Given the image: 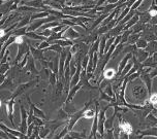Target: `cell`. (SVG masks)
Returning <instances> with one entry per match:
<instances>
[{"label":"cell","mask_w":157,"mask_h":139,"mask_svg":"<svg viewBox=\"0 0 157 139\" xmlns=\"http://www.w3.org/2000/svg\"><path fill=\"white\" fill-rule=\"evenodd\" d=\"M13 104H15V98H13V97L6 101V110H7L8 119H10L13 127L16 128V124L13 123Z\"/></svg>","instance_id":"obj_5"},{"label":"cell","mask_w":157,"mask_h":139,"mask_svg":"<svg viewBox=\"0 0 157 139\" xmlns=\"http://www.w3.org/2000/svg\"><path fill=\"white\" fill-rule=\"evenodd\" d=\"M8 56H10V51L6 49V52H5V54L3 55V57H1V63H5V62H6Z\"/></svg>","instance_id":"obj_43"},{"label":"cell","mask_w":157,"mask_h":139,"mask_svg":"<svg viewBox=\"0 0 157 139\" xmlns=\"http://www.w3.org/2000/svg\"><path fill=\"white\" fill-rule=\"evenodd\" d=\"M50 127L46 125V126L39 127V138H46L50 133Z\"/></svg>","instance_id":"obj_24"},{"label":"cell","mask_w":157,"mask_h":139,"mask_svg":"<svg viewBox=\"0 0 157 139\" xmlns=\"http://www.w3.org/2000/svg\"><path fill=\"white\" fill-rule=\"evenodd\" d=\"M146 25L147 24H144L142 23V22H137L136 25H133L132 27H131V29H132V33H141L144 31V29L146 28Z\"/></svg>","instance_id":"obj_23"},{"label":"cell","mask_w":157,"mask_h":139,"mask_svg":"<svg viewBox=\"0 0 157 139\" xmlns=\"http://www.w3.org/2000/svg\"><path fill=\"white\" fill-rule=\"evenodd\" d=\"M152 57H153V59L155 60V62H157V53H155V54H153V55H152Z\"/></svg>","instance_id":"obj_46"},{"label":"cell","mask_w":157,"mask_h":139,"mask_svg":"<svg viewBox=\"0 0 157 139\" xmlns=\"http://www.w3.org/2000/svg\"><path fill=\"white\" fill-rule=\"evenodd\" d=\"M140 38H141V33H131L126 44H136Z\"/></svg>","instance_id":"obj_25"},{"label":"cell","mask_w":157,"mask_h":139,"mask_svg":"<svg viewBox=\"0 0 157 139\" xmlns=\"http://www.w3.org/2000/svg\"><path fill=\"white\" fill-rule=\"evenodd\" d=\"M25 41L24 39V36H17V38H16V44L18 46V44H21V43H23Z\"/></svg>","instance_id":"obj_42"},{"label":"cell","mask_w":157,"mask_h":139,"mask_svg":"<svg viewBox=\"0 0 157 139\" xmlns=\"http://www.w3.org/2000/svg\"><path fill=\"white\" fill-rule=\"evenodd\" d=\"M117 115H118L117 112H116V111H114L113 115L105 119V129H113V128H114V119H115V118H116Z\"/></svg>","instance_id":"obj_22"},{"label":"cell","mask_w":157,"mask_h":139,"mask_svg":"<svg viewBox=\"0 0 157 139\" xmlns=\"http://www.w3.org/2000/svg\"><path fill=\"white\" fill-rule=\"evenodd\" d=\"M26 98H27V101L29 102V105H30V106H32V108H33V113H34V115L38 116V118H40V119H46L47 116H46V115H44V111L41 110V109H39V108H37V107L35 106V104L32 103V101L30 100L29 96H27Z\"/></svg>","instance_id":"obj_13"},{"label":"cell","mask_w":157,"mask_h":139,"mask_svg":"<svg viewBox=\"0 0 157 139\" xmlns=\"http://www.w3.org/2000/svg\"><path fill=\"white\" fill-rule=\"evenodd\" d=\"M7 74H1V79H0V82L1 83H3L4 82V80H5V77H6Z\"/></svg>","instance_id":"obj_45"},{"label":"cell","mask_w":157,"mask_h":139,"mask_svg":"<svg viewBox=\"0 0 157 139\" xmlns=\"http://www.w3.org/2000/svg\"><path fill=\"white\" fill-rule=\"evenodd\" d=\"M69 132V130H68V127H67V125H65V127L62 129V131L60 132V134L58 135V137H56V138H64V136H65L67 133Z\"/></svg>","instance_id":"obj_38"},{"label":"cell","mask_w":157,"mask_h":139,"mask_svg":"<svg viewBox=\"0 0 157 139\" xmlns=\"http://www.w3.org/2000/svg\"><path fill=\"white\" fill-rule=\"evenodd\" d=\"M16 38H17V36L12 35L6 41H5L3 44H2V48H1V57H3V55L5 54V52H6V49H7L8 46H10V44H13V43L16 42Z\"/></svg>","instance_id":"obj_17"},{"label":"cell","mask_w":157,"mask_h":139,"mask_svg":"<svg viewBox=\"0 0 157 139\" xmlns=\"http://www.w3.org/2000/svg\"><path fill=\"white\" fill-rule=\"evenodd\" d=\"M30 138H39V126H35Z\"/></svg>","instance_id":"obj_40"},{"label":"cell","mask_w":157,"mask_h":139,"mask_svg":"<svg viewBox=\"0 0 157 139\" xmlns=\"http://www.w3.org/2000/svg\"><path fill=\"white\" fill-rule=\"evenodd\" d=\"M25 68H26L28 71L31 72L32 74H34V75H37L38 74V71H37V69H36L35 64H34V58L31 57V56H29V59H28V62L26 64V66H25Z\"/></svg>","instance_id":"obj_14"},{"label":"cell","mask_w":157,"mask_h":139,"mask_svg":"<svg viewBox=\"0 0 157 139\" xmlns=\"http://www.w3.org/2000/svg\"><path fill=\"white\" fill-rule=\"evenodd\" d=\"M130 12V7H125L124 9H122L121 10V13H120V15H119V16H118V19H117V24L119 23L120 21L121 20H123V19L125 18L126 16H127V13Z\"/></svg>","instance_id":"obj_31"},{"label":"cell","mask_w":157,"mask_h":139,"mask_svg":"<svg viewBox=\"0 0 157 139\" xmlns=\"http://www.w3.org/2000/svg\"><path fill=\"white\" fill-rule=\"evenodd\" d=\"M10 64L8 63H1L0 64V73L1 74H6L7 73V71L10 70Z\"/></svg>","instance_id":"obj_34"},{"label":"cell","mask_w":157,"mask_h":139,"mask_svg":"<svg viewBox=\"0 0 157 139\" xmlns=\"http://www.w3.org/2000/svg\"><path fill=\"white\" fill-rule=\"evenodd\" d=\"M95 115H96L95 109L93 110V109H91V108H88V109L85 111V113H84L83 118L84 119H94Z\"/></svg>","instance_id":"obj_30"},{"label":"cell","mask_w":157,"mask_h":139,"mask_svg":"<svg viewBox=\"0 0 157 139\" xmlns=\"http://www.w3.org/2000/svg\"><path fill=\"white\" fill-rule=\"evenodd\" d=\"M20 111H21V125L19 126V130L21 132H23L24 134L27 135V130H28V112L25 110L23 105L20 106Z\"/></svg>","instance_id":"obj_3"},{"label":"cell","mask_w":157,"mask_h":139,"mask_svg":"<svg viewBox=\"0 0 157 139\" xmlns=\"http://www.w3.org/2000/svg\"><path fill=\"white\" fill-rule=\"evenodd\" d=\"M86 131H84L83 133H81V132H75V131H69V134H71V138H86L87 136H86Z\"/></svg>","instance_id":"obj_32"},{"label":"cell","mask_w":157,"mask_h":139,"mask_svg":"<svg viewBox=\"0 0 157 139\" xmlns=\"http://www.w3.org/2000/svg\"><path fill=\"white\" fill-rule=\"evenodd\" d=\"M36 82H37V80L35 79V80H32V82H26V83H22V85L18 86V88L16 89V91L13 93L12 97H13V98H15V99H16V97H18V96H20V95H22V94L24 93V91H26L27 89H29V88L33 87V86H34Z\"/></svg>","instance_id":"obj_4"},{"label":"cell","mask_w":157,"mask_h":139,"mask_svg":"<svg viewBox=\"0 0 157 139\" xmlns=\"http://www.w3.org/2000/svg\"><path fill=\"white\" fill-rule=\"evenodd\" d=\"M89 54L88 55H86L85 57H84V59H83V61H82V67H83V69H87V66H88V63H89Z\"/></svg>","instance_id":"obj_39"},{"label":"cell","mask_w":157,"mask_h":139,"mask_svg":"<svg viewBox=\"0 0 157 139\" xmlns=\"http://www.w3.org/2000/svg\"><path fill=\"white\" fill-rule=\"evenodd\" d=\"M136 44L137 49H146V48H147V46H148V41L141 37L139 40L136 41Z\"/></svg>","instance_id":"obj_33"},{"label":"cell","mask_w":157,"mask_h":139,"mask_svg":"<svg viewBox=\"0 0 157 139\" xmlns=\"http://www.w3.org/2000/svg\"><path fill=\"white\" fill-rule=\"evenodd\" d=\"M137 13H139V16H140V22H142V23H144V24L150 23L151 19H152V16L148 13V10L147 12H140L139 10Z\"/></svg>","instance_id":"obj_18"},{"label":"cell","mask_w":157,"mask_h":139,"mask_svg":"<svg viewBox=\"0 0 157 139\" xmlns=\"http://www.w3.org/2000/svg\"><path fill=\"white\" fill-rule=\"evenodd\" d=\"M156 126H157V125H156Z\"/></svg>","instance_id":"obj_47"},{"label":"cell","mask_w":157,"mask_h":139,"mask_svg":"<svg viewBox=\"0 0 157 139\" xmlns=\"http://www.w3.org/2000/svg\"><path fill=\"white\" fill-rule=\"evenodd\" d=\"M50 46H51V43H50L48 40H43V41H40V42H39L37 49H46L49 48Z\"/></svg>","instance_id":"obj_36"},{"label":"cell","mask_w":157,"mask_h":139,"mask_svg":"<svg viewBox=\"0 0 157 139\" xmlns=\"http://www.w3.org/2000/svg\"><path fill=\"white\" fill-rule=\"evenodd\" d=\"M137 13H139V12H137ZM139 21H140V16H139V13H136V15H134V16H132V18H131L130 20L125 24V26H124V31H125V30L130 29V28L132 27L133 25H136Z\"/></svg>","instance_id":"obj_20"},{"label":"cell","mask_w":157,"mask_h":139,"mask_svg":"<svg viewBox=\"0 0 157 139\" xmlns=\"http://www.w3.org/2000/svg\"><path fill=\"white\" fill-rule=\"evenodd\" d=\"M103 138H114V129H105Z\"/></svg>","instance_id":"obj_37"},{"label":"cell","mask_w":157,"mask_h":139,"mask_svg":"<svg viewBox=\"0 0 157 139\" xmlns=\"http://www.w3.org/2000/svg\"><path fill=\"white\" fill-rule=\"evenodd\" d=\"M65 3L67 4V6H71V5H80L81 3H83V0H65Z\"/></svg>","instance_id":"obj_35"},{"label":"cell","mask_w":157,"mask_h":139,"mask_svg":"<svg viewBox=\"0 0 157 139\" xmlns=\"http://www.w3.org/2000/svg\"><path fill=\"white\" fill-rule=\"evenodd\" d=\"M91 103H92V101L86 102L85 105L83 106L82 109L75 111V112H74V113H72V115H71V118H69V119H68V124H67V127H68V130H69V131H71V130L74 129L75 125L78 123V119H80L81 118H83V115H84V113H85V111H86L87 109H88Z\"/></svg>","instance_id":"obj_1"},{"label":"cell","mask_w":157,"mask_h":139,"mask_svg":"<svg viewBox=\"0 0 157 139\" xmlns=\"http://www.w3.org/2000/svg\"><path fill=\"white\" fill-rule=\"evenodd\" d=\"M81 33L75 31V30L72 28L71 26V27H67L65 33L63 34V38H67V39H71V40H75L78 39V37H81Z\"/></svg>","instance_id":"obj_7"},{"label":"cell","mask_w":157,"mask_h":139,"mask_svg":"<svg viewBox=\"0 0 157 139\" xmlns=\"http://www.w3.org/2000/svg\"><path fill=\"white\" fill-rule=\"evenodd\" d=\"M69 118H71V116L67 115L66 111H64L63 108H60V109H59L57 119H59V121H65V119H69Z\"/></svg>","instance_id":"obj_28"},{"label":"cell","mask_w":157,"mask_h":139,"mask_svg":"<svg viewBox=\"0 0 157 139\" xmlns=\"http://www.w3.org/2000/svg\"><path fill=\"white\" fill-rule=\"evenodd\" d=\"M133 55L136 56V59L139 60L141 63H143L148 57H149V53L146 51L145 49H137L136 51L133 53Z\"/></svg>","instance_id":"obj_12"},{"label":"cell","mask_w":157,"mask_h":139,"mask_svg":"<svg viewBox=\"0 0 157 139\" xmlns=\"http://www.w3.org/2000/svg\"><path fill=\"white\" fill-rule=\"evenodd\" d=\"M34 128H35V124L34 123L30 124L29 126H28V130H27V136H28V138H30V136H31L33 130H34Z\"/></svg>","instance_id":"obj_41"},{"label":"cell","mask_w":157,"mask_h":139,"mask_svg":"<svg viewBox=\"0 0 157 139\" xmlns=\"http://www.w3.org/2000/svg\"><path fill=\"white\" fill-rule=\"evenodd\" d=\"M63 49L64 48H62L61 46H59L58 43H53L52 46H50L49 48L44 49V52H47V51H54V52L59 53V54H60V53L63 51Z\"/></svg>","instance_id":"obj_27"},{"label":"cell","mask_w":157,"mask_h":139,"mask_svg":"<svg viewBox=\"0 0 157 139\" xmlns=\"http://www.w3.org/2000/svg\"><path fill=\"white\" fill-rule=\"evenodd\" d=\"M137 133L140 134V138H142L143 136H155V137H157V126L147 128L143 131L139 130Z\"/></svg>","instance_id":"obj_11"},{"label":"cell","mask_w":157,"mask_h":139,"mask_svg":"<svg viewBox=\"0 0 157 139\" xmlns=\"http://www.w3.org/2000/svg\"><path fill=\"white\" fill-rule=\"evenodd\" d=\"M0 128H1V130H4V131L6 132H10L12 133L13 135H15L16 137L18 138H28V136L26 134H24L23 132H21L20 130H13V129H10L8 127H6L5 125L3 124V122H1V124H0Z\"/></svg>","instance_id":"obj_9"},{"label":"cell","mask_w":157,"mask_h":139,"mask_svg":"<svg viewBox=\"0 0 157 139\" xmlns=\"http://www.w3.org/2000/svg\"><path fill=\"white\" fill-rule=\"evenodd\" d=\"M118 115V113H117ZM118 119H119V126H120V129H121L122 132H125L127 134H131L132 133V126H131L130 123H128L127 121H122V118H121V115H118Z\"/></svg>","instance_id":"obj_6"},{"label":"cell","mask_w":157,"mask_h":139,"mask_svg":"<svg viewBox=\"0 0 157 139\" xmlns=\"http://www.w3.org/2000/svg\"><path fill=\"white\" fill-rule=\"evenodd\" d=\"M143 67H151V68H155L157 67V62H155V60L153 59L152 56H149V57L146 59L144 62L142 63Z\"/></svg>","instance_id":"obj_21"},{"label":"cell","mask_w":157,"mask_h":139,"mask_svg":"<svg viewBox=\"0 0 157 139\" xmlns=\"http://www.w3.org/2000/svg\"><path fill=\"white\" fill-rule=\"evenodd\" d=\"M28 43H29V42H28ZM29 46H30V52H31V55H32V57L34 58V59L39 60V61L44 60V49H39L37 48L35 49V48H33L30 43H29Z\"/></svg>","instance_id":"obj_10"},{"label":"cell","mask_w":157,"mask_h":139,"mask_svg":"<svg viewBox=\"0 0 157 139\" xmlns=\"http://www.w3.org/2000/svg\"><path fill=\"white\" fill-rule=\"evenodd\" d=\"M124 46H125V43H123V42H120L118 46H116V49H115V51L113 53V55H112V59L115 57H117L118 55L120 54L121 52H123V49H124Z\"/></svg>","instance_id":"obj_29"},{"label":"cell","mask_w":157,"mask_h":139,"mask_svg":"<svg viewBox=\"0 0 157 139\" xmlns=\"http://www.w3.org/2000/svg\"><path fill=\"white\" fill-rule=\"evenodd\" d=\"M30 51V46L27 41H24L23 43L18 44V53H17V57L15 58V65H17L20 61L22 60V58L25 57V55Z\"/></svg>","instance_id":"obj_2"},{"label":"cell","mask_w":157,"mask_h":139,"mask_svg":"<svg viewBox=\"0 0 157 139\" xmlns=\"http://www.w3.org/2000/svg\"><path fill=\"white\" fill-rule=\"evenodd\" d=\"M124 26L125 25L123 24H117L116 26H115L113 29L110 30V34L111 36H114V37H117L118 35H121L123 31H124Z\"/></svg>","instance_id":"obj_15"},{"label":"cell","mask_w":157,"mask_h":139,"mask_svg":"<svg viewBox=\"0 0 157 139\" xmlns=\"http://www.w3.org/2000/svg\"><path fill=\"white\" fill-rule=\"evenodd\" d=\"M27 27H22V28H16L15 30L13 31V35L15 36H25L27 32Z\"/></svg>","instance_id":"obj_26"},{"label":"cell","mask_w":157,"mask_h":139,"mask_svg":"<svg viewBox=\"0 0 157 139\" xmlns=\"http://www.w3.org/2000/svg\"><path fill=\"white\" fill-rule=\"evenodd\" d=\"M145 49L149 53V56H152L153 54L157 53V40H153V41L148 42L147 48H146Z\"/></svg>","instance_id":"obj_19"},{"label":"cell","mask_w":157,"mask_h":139,"mask_svg":"<svg viewBox=\"0 0 157 139\" xmlns=\"http://www.w3.org/2000/svg\"><path fill=\"white\" fill-rule=\"evenodd\" d=\"M156 40H157V39H156Z\"/></svg>","instance_id":"obj_48"},{"label":"cell","mask_w":157,"mask_h":139,"mask_svg":"<svg viewBox=\"0 0 157 139\" xmlns=\"http://www.w3.org/2000/svg\"><path fill=\"white\" fill-rule=\"evenodd\" d=\"M132 57H133V54H132V53H129V54H126V56H125L124 58H123L122 61H121V62H120V64H119V67H118V71H117L116 77L120 76V74L122 73L123 69H124V67H125L126 65H127V63L129 62V60H130ZM116 77H115V79H116Z\"/></svg>","instance_id":"obj_8"},{"label":"cell","mask_w":157,"mask_h":139,"mask_svg":"<svg viewBox=\"0 0 157 139\" xmlns=\"http://www.w3.org/2000/svg\"><path fill=\"white\" fill-rule=\"evenodd\" d=\"M116 74H117V72L115 69L109 68V69H105V70H103L101 75L103 76V79H109V80H113V79H115V77H116Z\"/></svg>","instance_id":"obj_16"},{"label":"cell","mask_w":157,"mask_h":139,"mask_svg":"<svg viewBox=\"0 0 157 139\" xmlns=\"http://www.w3.org/2000/svg\"><path fill=\"white\" fill-rule=\"evenodd\" d=\"M152 29H153L154 34L157 36V24L156 25H152Z\"/></svg>","instance_id":"obj_44"}]
</instances>
